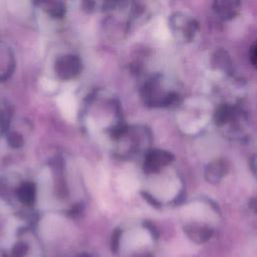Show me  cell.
I'll return each mask as SVG.
<instances>
[{
	"instance_id": "obj_1",
	"label": "cell",
	"mask_w": 257,
	"mask_h": 257,
	"mask_svg": "<svg viewBox=\"0 0 257 257\" xmlns=\"http://www.w3.org/2000/svg\"><path fill=\"white\" fill-rule=\"evenodd\" d=\"M57 101L62 114L66 118H70V119L74 118L75 112H76V102L73 96L70 93L65 92L58 97Z\"/></svg>"
},
{
	"instance_id": "obj_4",
	"label": "cell",
	"mask_w": 257,
	"mask_h": 257,
	"mask_svg": "<svg viewBox=\"0 0 257 257\" xmlns=\"http://www.w3.org/2000/svg\"><path fill=\"white\" fill-rule=\"evenodd\" d=\"M252 56L255 58L254 62H255V64L257 65V46L254 48V51H253V55H252Z\"/></svg>"
},
{
	"instance_id": "obj_2",
	"label": "cell",
	"mask_w": 257,
	"mask_h": 257,
	"mask_svg": "<svg viewBox=\"0 0 257 257\" xmlns=\"http://www.w3.org/2000/svg\"><path fill=\"white\" fill-rule=\"evenodd\" d=\"M224 166L221 163H215L210 165L207 170V178L211 182H217L220 178H222L224 174Z\"/></svg>"
},
{
	"instance_id": "obj_3",
	"label": "cell",
	"mask_w": 257,
	"mask_h": 257,
	"mask_svg": "<svg viewBox=\"0 0 257 257\" xmlns=\"http://www.w3.org/2000/svg\"><path fill=\"white\" fill-rule=\"evenodd\" d=\"M43 86L46 88V89H49V90H51V89H54V87L56 86V83L53 81V80H51V79H43Z\"/></svg>"
}]
</instances>
